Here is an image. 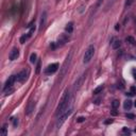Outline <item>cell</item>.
Wrapping results in <instances>:
<instances>
[{"label":"cell","mask_w":136,"mask_h":136,"mask_svg":"<svg viewBox=\"0 0 136 136\" xmlns=\"http://www.w3.org/2000/svg\"><path fill=\"white\" fill-rule=\"evenodd\" d=\"M66 31H67L68 33H71V32L73 31V23H72V22H68V23L66 24Z\"/></svg>","instance_id":"cell-14"},{"label":"cell","mask_w":136,"mask_h":136,"mask_svg":"<svg viewBox=\"0 0 136 136\" xmlns=\"http://www.w3.org/2000/svg\"><path fill=\"white\" fill-rule=\"evenodd\" d=\"M77 121H78V122H83V121H85V118H84V117H79V118L77 119Z\"/></svg>","instance_id":"cell-24"},{"label":"cell","mask_w":136,"mask_h":136,"mask_svg":"<svg viewBox=\"0 0 136 136\" xmlns=\"http://www.w3.org/2000/svg\"><path fill=\"white\" fill-rule=\"evenodd\" d=\"M46 19H47V14H46V12H44V13H43V15H42V19H41V30L45 27Z\"/></svg>","instance_id":"cell-12"},{"label":"cell","mask_w":136,"mask_h":136,"mask_svg":"<svg viewBox=\"0 0 136 136\" xmlns=\"http://www.w3.org/2000/svg\"><path fill=\"white\" fill-rule=\"evenodd\" d=\"M112 122H113V120H112V119H110V120H106V121H105V124H108V123H112Z\"/></svg>","instance_id":"cell-28"},{"label":"cell","mask_w":136,"mask_h":136,"mask_svg":"<svg viewBox=\"0 0 136 136\" xmlns=\"http://www.w3.org/2000/svg\"><path fill=\"white\" fill-rule=\"evenodd\" d=\"M123 132H124V133H128V134H130V131H129V130H127V129H123Z\"/></svg>","instance_id":"cell-30"},{"label":"cell","mask_w":136,"mask_h":136,"mask_svg":"<svg viewBox=\"0 0 136 136\" xmlns=\"http://www.w3.org/2000/svg\"><path fill=\"white\" fill-rule=\"evenodd\" d=\"M127 117H128V118H131V119H133L135 116H134L133 114H127Z\"/></svg>","instance_id":"cell-26"},{"label":"cell","mask_w":136,"mask_h":136,"mask_svg":"<svg viewBox=\"0 0 136 136\" xmlns=\"http://www.w3.org/2000/svg\"><path fill=\"white\" fill-rule=\"evenodd\" d=\"M123 107H124V110H131V107H132V101L131 100H125L123 102Z\"/></svg>","instance_id":"cell-13"},{"label":"cell","mask_w":136,"mask_h":136,"mask_svg":"<svg viewBox=\"0 0 136 136\" xmlns=\"http://www.w3.org/2000/svg\"><path fill=\"white\" fill-rule=\"evenodd\" d=\"M134 75H135V79H136V71H134Z\"/></svg>","instance_id":"cell-31"},{"label":"cell","mask_w":136,"mask_h":136,"mask_svg":"<svg viewBox=\"0 0 136 136\" xmlns=\"http://www.w3.org/2000/svg\"><path fill=\"white\" fill-rule=\"evenodd\" d=\"M29 37H31V35H30L29 33H27V34L22 35V36L20 37V43H21V44H24L27 41H28V38H29Z\"/></svg>","instance_id":"cell-15"},{"label":"cell","mask_w":136,"mask_h":136,"mask_svg":"<svg viewBox=\"0 0 136 136\" xmlns=\"http://www.w3.org/2000/svg\"><path fill=\"white\" fill-rule=\"evenodd\" d=\"M1 135H3V136H6V135H7V125H3L2 131H1Z\"/></svg>","instance_id":"cell-22"},{"label":"cell","mask_w":136,"mask_h":136,"mask_svg":"<svg viewBox=\"0 0 136 136\" xmlns=\"http://www.w3.org/2000/svg\"><path fill=\"white\" fill-rule=\"evenodd\" d=\"M102 1H103V0H98V1H97V8H99V7L101 6Z\"/></svg>","instance_id":"cell-25"},{"label":"cell","mask_w":136,"mask_h":136,"mask_svg":"<svg viewBox=\"0 0 136 136\" xmlns=\"http://www.w3.org/2000/svg\"><path fill=\"white\" fill-rule=\"evenodd\" d=\"M18 124V119L17 118H14V127H16Z\"/></svg>","instance_id":"cell-27"},{"label":"cell","mask_w":136,"mask_h":136,"mask_svg":"<svg viewBox=\"0 0 136 136\" xmlns=\"http://www.w3.org/2000/svg\"><path fill=\"white\" fill-rule=\"evenodd\" d=\"M68 41V36L67 35H65V34H62L61 36H60V38H59V42H58V45H60V46H63L66 42Z\"/></svg>","instance_id":"cell-10"},{"label":"cell","mask_w":136,"mask_h":136,"mask_svg":"<svg viewBox=\"0 0 136 136\" xmlns=\"http://www.w3.org/2000/svg\"><path fill=\"white\" fill-rule=\"evenodd\" d=\"M28 77H29V69H23L17 74L16 78H17V81H19V82H24Z\"/></svg>","instance_id":"cell-6"},{"label":"cell","mask_w":136,"mask_h":136,"mask_svg":"<svg viewBox=\"0 0 136 136\" xmlns=\"http://www.w3.org/2000/svg\"><path fill=\"white\" fill-rule=\"evenodd\" d=\"M34 107H35V102L34 101H30L28 106H27V111H26L27 115H31V113L34 111Z\"/></svg>","instance_id":"cell-9"},{"label":"cell","mask_w":136,"mask_h":136,"mask_svg":"<svg viewBox=\"0 0 136 136\" xmlns=\"http://www.w3.org/2000/svg\"><path fill=\"white\" fill-rule=\"evenodd\" d=\"M112 106H113L114 108H117V107L119 106V101H118V100H114L113 103H112Z\"/></svg>","instance_id":"cell-20"},{"label":"cell","mask_w":136,"mask_h":136,"mask_svg":"<svg viewBox=\"0 0 136 136\" xmlns=\"http://www.w3.org/2000/svg\"><path fill=\"white\" fill-rule=\"evenodd\" d=\"M135 106H136V101H135Z\"/></svg>","instance_id":"cell-32"},{"label":"cell","mask_w":136,"mask_h":136,"mask_svg":"<svg viewBox=\"0 0 136 136\" xmlns=\"http://www.w3.org/2000/svg\"><path fill=\"white\" fill-rule=\"evenodd\" d=\"M71 56H72V51L69 52V54L67 56V58H66V60H65V62H64V64H63V66H62V69H61V78H63V77L65 75V73H66V71H67V69H68V66H69V63H70V60H71Z\"/></svg>","instance_id":"cell-4"},{"label":"cell","mask_w":136,"mask_h":136,"mask_svg":"<svg viewBox=\"0 0 136 136\" xmlns=\"http://www.w3.org/2000/svg\"><path fill=\"white\" fill-rule=\"evenodd\" d=\"M120 45H121V42H120V41H115V42L113 43V48H114V49H117V48L120 47Z\"/></svg>","instance_id":"cell-18"},{"label":"cell","mask_w":136,"mask_h":136,"mask_svg":"<svg viewBox=\"0 0 136 136\" xmlns=\"http://www.w3.org/2000/svg\"><path fill=\"white\" fill-rule=\"evenodd\" d=\"M69 100H70V94H69L68 89H66L65 93H64V95H63L62 98H61V101H60L58 107H57L56 116H59V115H61L62 113H64V110H66V107H67V105H68V103H69Z\"/></svg>","instance_id":"cell-1"},{"label":"cell","mask_w":136,"mask_h":136,"mask_svg":"<svg viewBox=\"0 0 136 136\" xmlns=\"http://www.w3.org/2000/svg\"><path fill=\"white\" fill-rule=\"evenodd\" d=\"M36 58H37V57H36V54H35V53H32L31 56H30V62L34 64V63L36 62Z\"/></svg>","instance_id":"cell-17"},{"label":"cell","mask_w":136,"mask_h":136,"mask_svg":"<svg viewBox=\"0 0 136 136\" xmlns=\"http://www.w3.org/2000/svg\"><path fill=\"white\" fill-rule=\"evenodd\" d=\"M94 54H95V47H94V45H90V46L86 49V51H85L84 59H83V63H84V64L89 63L90 60H92L93 57H94Z\"/></svg>","instance_id":"cell-2"},{"label":"cell","mask_w":136,"mask_h":136,"mask_svg":"<svg viewBox=\"0 0 136 136\" xmlns=\"http://www.w3.org/2000/svg\"><path fill=\"white\" fill-rule=\"evenodd\" d=\"M135 132H136V129H135Z\"/></svg>","instance_id":"cell-33"},{"label":"cell","mask_w":136,"mask_h":136,"mask_svg":"<svg viewBox=\"0 0 136 136\" xmlns=\"http://www.w3.org/2000/svg\"><path fill=\"white\" fill-rule=\"evenodd\" d=\"M135 94H136V87L132 86V87H131V92L129 93V95H130V96H133V95H135Z\"/></svg>","instance_id":"cell-21"},{"label":"cell","mask_w":136,"mask_h":136,"mask_svg":"<svg viewBox=\"0 0 136 136\" xmlns=\"http://www.w3.org/2000/svg\"><path fill=\"white\" fill-rule=\"evenodd\" d=\"M18 57H19V50L17 48H13L12 51L10 52V56H9L10 60L11 61H15V60H17Z\"/></svg>","instance_id":"cell-8"},{"label":"cell","mask_w":136,"mask_h":136,"mask_svg":"<svg viewBox=\"0 0 136 136\" xmlns=\"http://www.w3.org/2000/svg\"><path fill=\"white\" fill-rule=\"evenodd\" d=\"M102 90H103V85H100V86H98L97 88L94 89V94H95V95H98V94H100Z\"/></svg>","instance_id":"cell-16"},{"label":"cell","mask_w":136,"mask_h":136,"mask_svg":"<svg viewBox=\"0 0 136 136\" xmlns=\"http://www.w3.org/2000/svg\"><path fill=\"white\" fill-rule=\"evenodd\" d=\"M71 113H72V108H69V110H67L65 113H62V114L60 115L59 119H58L57 127H58V128H61V127L63 125V123L65 122V120H66V119L71 115Z\"/></svg>","instance_id":"cell-3"},{"label":"cell","mask_w":136,"mask_h":136,"mask_svg":"<svg viewBox=\"0 0 136 136\" xmlns=\"http://www.w3.org/2000/svg\"><path fill=\"white\" fill-rule=\"evenodd\" d=\"M59 69V64L58 63H53V64H50L47 66V68L45 69V73L46 74H52L54 72H57Z\"/></svg>","instance_id":"cell-5"},{"label":"cell","mask_w":136,"mask_h":136,"mask_svg":"<svg viewBox=\"0 0 136 136\" xmlns=\"http://www.w3.org/2000/svg\"><path fill=\"white\" fill-rule=\"evenodd\" d=\"M115 29H116V30H119V29H120V26H119L118 23L116 24V27H115Z\"/></svg>","instance_id":"cell-29"},{"label":"cell","mask_w":136,"mask_h":136,"mask_svg":"<svg viewBox=\"0 0 136 136\" xmlns=\"http://www.w3.org/2000/svg\"><path fill=\"white\" fill-rule=\"evenodd\" d=\"M84 78H85V75H84V74H83V75H81V78L78 80V82H75V84H74V89H78V88H80L81 84L83 83V80H84Z\"/></svg>","instance_id":"cell-11"},{"label":"cell","mask_w":136,"mask_h":136,"mask_svg":"<svg viewBox=\"0 0 136 136\" xmlns=\"http://www.w3.org/2000/svg\"><path fill=\"white\" fill-rule=\"evenodd\" d=\"M15 80H17V78H16L15 75H11V77L7 80V82H6V84H4V87H3V90H6V89L12 87L13 84H14V82H15Z\"/></svg>","instance_id":"cell-7"},{"label":"cell","mask_w":136,"mask_h":136,"mask_svg":"<svg viewBox=\"0 0 136 136\" xmlns=\"http://www.w3.org/2000/svg\"><path fill=\"white\" fill-rule=\"evenodd\" d=\"M127 42H129L130 44H132V45H136V42H135V39L133 38V37H131V36H129V37H127V39H125Z\"/></svg>","instance_id":"cell-19"},{"label":"cell","mask_w":136,"mask_h":136,"mask_svg":"<svg viewBox=\"0 0 136 136\" xmlns=\"http://www.w3.org/2000/svg\"><path fill=\"white\" fill-rule=\"evenodd\" d=\"M39 71H41V62L38 61V63H37V67H36V73H39Z\"/></svg>","instance_id":"cell-23"}]
</instances>
